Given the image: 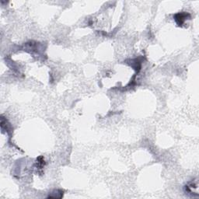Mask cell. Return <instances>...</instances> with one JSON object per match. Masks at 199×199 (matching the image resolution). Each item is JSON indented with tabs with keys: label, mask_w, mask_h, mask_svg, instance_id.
Instances as JSON below:
<instances>
[{
	"label": "cell",
	"mask_w": 199,
	"mask_h": 199,
	"mask_svg": "<svg viewBox=\"0 0 199 199\" xmlns=\"http://www.w3.org/2000/svg\"><path fill=\"white\" fill-rule=\"evenodd\" d=\"M188 17H190V15L188 14H186V13H181V14H178L175 16V20H176L177 23L179 26H181L183 24V23L184 22V20H186V18Z\"/></svg>",
	"instance_id": "1"
}]
</instances>
